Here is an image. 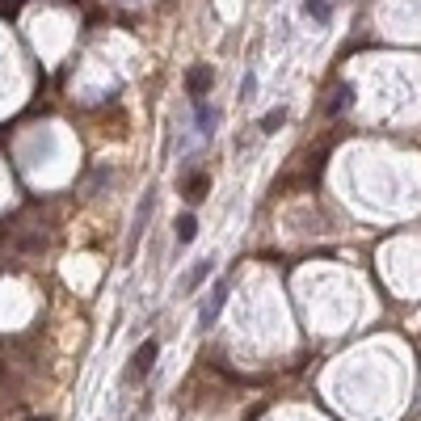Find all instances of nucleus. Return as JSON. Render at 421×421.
I'll return each mask as SVG.
<instances>
[{
    "label": "nucleus",
    "instance_id": "obj_3",
    "mask_svg": "<svg viewBox=\"0 0 421 421\" xmlns=\"http://www.w3.org/2000/svg\"><path fill=\"white\" fill-rule=\"evenodd\" d=\"M211 80H215V76H211V67H207V63H194V67L186 72V93H190L194 101H202V93L211 89Z\"/></svg>",
    "mask_w": 421,
    "mask_h": 421
},
{
    "label": "nucleus",
    "instance_id": "obj_10",
    "mask_svg": "<svg viewBox=\"0 0 421 421\" xmlns=\"http://www.w3.org/2000/svg\"><path fill=\"white\" fill-rule=\"evenodd\" d=\"M215 118H219V114H215V110H207V105L198 101V131H215Z\"/></svg>",
    "mask_w": 421,
    "mask_h": 421
},
{
    "label": "nucleus",
    "instance_id": "obj_2",
    "mask_svg": "<svg viewBox=\"0 0 421 421\" xmlns=\"http://www.w3.org/2000/svg\"><path fill=\"white\" fill-rule=\"evenodd\" d=\"M224 299H228V278H219V283L211 287V295H207V304H202V312H198V325H202V329H211V325H215V316H219Z\"/></svg>",
    "mask_w": 421,
    "mask_h": 421
},
{
    "label": "nucleus",
    "instance_id": "obj_11",
    "mask_svg": "<svg viewBox=\"0 0 421 421\" xmlns=\"http://www.w3.org/2000/svg\"><path fill=\"white\" fill-rule=\"evenodd\" d=\"M253 89H257V76H253V72H245V80H240V93H245V97H253Z\"/></svg>",
    "mask_w": 421,
    "mask_h": 421
},
{
    "label": "nucleus",
    "instance_id": "obj_5",
    "mask_svg": "<svg viewBox=\"0 0 421 421\" xmlns=\"http://www.w3.org/2000/svg\"><path fill=\"white\" fill-rule=\"evenodd\" d=\"M354 105V84H337L333 89V97H329V105H325V114L329 118H337V114H346Z\"/></svg>",
    "mask_w": 421,
    "mask_h": 421
},
{
    "label": "nucleus",
    "instance_id": "obj_8",
    "mask_svg": "<svg viewBox=\"0 0 421 421\" xmlns=\"http://www.w3.org/2000/svg\"><path fill=\"white\" fill-rule=\"evenodd\" d=\"M194 236H198V219H194V215H181V219H177V245H190Z\"/></svg>",
    "mask_w": 421,
    "mask_h": 421
},
{
    "label": "nucleus",
    "instance_id": "obj_4",
    "mask_svg": "<svg viewBox=\"0 0 421 421\" xmlns=\"http://www.w3.org/2000/svg\"><path fill=\"white\" fill-rule=\"evenodd\" d=\"M211 270H215V257H202V261H198V266H194V270H190L181 283H177V291H181V295H194V291H198V287L211 278Z\"/></svg>",
    "mask_w": 421,
    "mask_h": 421
},
{
    "label": "nucleus",
    "instance_id": "obj_9",
    "mask_svg": "<svg viewBox=\"0 0 421 421\" xmlns=\"http://www.w3.org/2000/svg\"><path fill=\"white\" fill-rule=\"evenodd\" d=\"M304 8H308V17H316V21H329V0H304Z\"/></svg>",
    "mask_w": 421,
    "mask_h": 421
},
{
    "label": "nucleus",
    "instance_id": "obj_7",
    "mask_svg": "<svg viewBox=\"0 0 421 421\" xmlns=\"http://www.w3.org/2000/svg\"><path fill=\"white\" fill-rule=\"evenodd\" d=\"M283 122H287V110H283V105H274V110H270V114H266V118H261L257 127H261V135H274V131H278Z\"/></svg>",
    "mask_w": 421,
    "mask_h": 421
},
{
    "label": "nucleus",
    "instance_id": "obj_6",
    "mask_svg": "<svg viewBox=\"0 0 421 421\" xmlns=\"http://www.w3.org/2000/svg\"><path fill=\"white\" fill-rule=\"evenodd\" d=\"M207 190H211V177H207V173H190V177H186V198H190V202H202Z\"/></svg>",
    "mask_w": 421,
    "mask_h": 421
},
{
    "label": "nucleus",
    "instance_id": "obj_1",
    "mask_svg": "<svg viewBox=\"0 0 421 421\" xmlns=\"http://www.w3.org/2000/svg\"><path fill=\"white\" fill-rule=\"evenodd\" d=\"M156 354H160V342L156 337H148L135 354H131V367H127V384H139V380H148L152 375V367H156Z\"/></svg>",
    "mask_w": 421,
    "mask_h": 421
}]
</instances>
